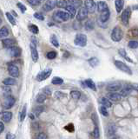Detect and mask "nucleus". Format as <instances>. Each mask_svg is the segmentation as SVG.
<instances>
[{
	"instance_id": "nucleus-1",
	"label": "nucleus",
	"mask_w": 138,
	"mask_h": 139,
	"mask_svg": "<svg viewBox=\"0 0 138 139\" xmlns=\"http://www.w3.org/2000/svg\"><path fill=\"white\" fill-rule=\"evenodd\" d=\"M53 18H54L57 22L61 23V22L68 21L70 18H71V16H70L68 12H65V11H57L53 14Z\"/></svg>"
},
{
	"instance_id": "nucleus-2",
	"label": "nucleus",
	"mask_w": 138,
	"mask_h": 139,
	"mask_svg": "<svg viewBox=\"0 0 138 139\" xmlns=\"http://www.w3.org/2000/svg\"><path fill=\"white\" fill-rule=\"evenodd\" d=\"M123 37V32L120 27L115 26L111 32V38L114 42H120Z\"/></svg>"
},
{
	"instance_id": "nucleus-3",
	"label": "nucleus",
	"mask_w": 138,
	"mask_h": 139,
	"mask_svg": "<svg viewBox=\"0 0 138 139\" xmlns=\"http://www.w3.org/2000/svg\"><path fill=\"white\" fill-rule=\"evenodd\" d=\"M115 67H116L117 69H119L120 70H122V71L127 73L128 75H132L131 69L128 66V65L123 63V62L119 61V60H115Z\"/></svg>"
},
{
	"instance_id": "nucleus-4",
	"label": "nucleus",
	"mask_w": 138,
	"mask_h": 139,
	"mask_svg": "<svg viewBox=\"0 0 138 139\" xmlns=\"http://www.w3.org/2000/svg\"><path fill=\"white\" fill-rule=\"evenodd\" d=\"M74 43L76 45L80 47H84L87 44V37L84 34H77L75 38Z\"/></svg>"
},
{
	"instance_id": "nucleus-5",
	"label": "nucleus",
	"mask_w": 138,
	"mask_h": 139,
	"mask_svg": "<svg viewBox=\"0 0 138 139\" xmlns=\"http://www.w3.org/2000/svg\"><path fill=\"white\" fill-rule=\"evenodd\" d=\"M51 72H52V70L50 69V68H47V69L44 70L43 71L38 73V75L36 76V80L38 82H42V81L45 80V79H47L50 75H51Z\"/></svg>"
},
{
	"instance_id": "nucleus-6",
	"label": "nucleus",
	"mask_w": 138,
	"mask_h": 139,
	"mask_svg": "<svg viewBox=\"0 0 138 139\" xmlns=\"http://www.w3.org/2000/svg\"><path fill=\"white\" fill-rule=\"evenodd\" d=\"M130 16H131V10H130V8L128 7L123 11L122 16H121L123 24L124 25H126V26H128L129 25V18H130Z\"/></svg>"
},
{
	"instance_id": "nucleus-7",
	"label": "nucleus",
	"mask_w": 138,
	"mask_h": 139,
	"mask_svg": "<svg viewBox=\"0 0 138 139\" xmlns=\"http://www.w3.org/2000/svg\"><path fill=\"white\" fill-rule=\"evenodd\" d=\"M57 5V0H47L45 4H44L43 9L46 11H52Z\"/></svg>"
},
{
	"instance_id": "nucleus-8",
	"label": "nucleus",
	"mask_w": 138,
	"mask_h": 139,
	"mask_svg": "<svg viewBox=\"0 0 138 139\" xmlns=\"http://www.w3.org/2000/svg\"><path fill=\"white\" fill-rule=\"evenodd\" d=\"M84 4H85V8L88 10L89 13H94L97 6V5L95 4L94 0H85Z\"/></svg>"
},
{
	"instance_id": "nucleus-9",
	"label": "nucleus",
	"mask_w": 138,
	"mask_h": 139,
	"mask_svg": "<svg viewBox=\"0 0 138 139\" xmlns=\"http://www.w3.org/2000/svg\"><path fill=\"white\" fill-rule=\"evenodd\" d=\"M30 47L31 58H32L33 62H38V50H36V44L31 42L30 44Z\"/></svg>"
},
{
	"instance_id": "nucleus-10",
	"label": "nucleus",
	"mask_w": 138,
	"mask_h": 139,
	"mask_svg": "<svg viewBox=\"0 0 138 139\" xmlns=\"http://www.w3.org/2000/svg\"><path fill=\"white\" fill-rule=\"evenodd\" d=\"M88 14H89L88 10H87L85 7H82V8H80L79 11L77 12V19L78 21H83L85 18H87V17H88Z\"/></svg>"
},
{
	"instance_id": "nucleus-11",
	"label": "nucleus",
	"mask_w": 138,
	"mask_h": 139,
	"mask_svg": "<svg viewBox=\"0 0 138 139\" xmlns=\"http://www.w3.org/2000/svg\"><path fill=\"white\" fill-rule=\"evenodd\" d=\"M8 72L13 78H18L19 76V70L18 66L15 64H9L8 65Z\"/></svg>"
},
{
	"instance_id": "nucleus-12",
	"label": "nucleus",
	"mask_w": 138,
	"mask_h": 139,
	"mask_svg": "<svg viewBox=\"0 0 138 139\" xmlns=\"http://www.w3.org/2000/svg\"><path fill=\"white\" fill-rule=\"evenodd\" d=\"M14 104H15V98L10 95L7 96L4 103L3 104V107H4V109H10V108L14 105Z\"/></svg>"
},
{
	"instance_id": "nucleus-13",
	"label": "nucleus",
	"mask_w": 138,
	"mask_h": 139,
	"mask_svg": "<svg viewBox=\"0 0 138 139\" xmlns=\"http://www.w3.org/2000/svg\"><path fill=\"white\" fill-rule=\"evenodd\" d=\"M8 52H9L10 55L13 56V58H18V56H20V54H21V49L18 46H13L8 50Z\"/></svg>"
},
{
	"instance_id": "nucleus-14",
	"label": "nucleus",
	"mask_w": 138,
	"mask_h": 139,
	"mask_svg": "<svg viewBox=\"0 0 138 139\" xmlns=\"http://www.w3.org/2000/svg\"><path fill=\"white\" fill-rule=\"evenodd\" d=\"M121 89V84L120 83H116V82H114V83H110L107 85V90L109 91H117L118 90Z\"/></svg>"
},
{
	"instance_id": "nucleus-15",
	"label": "nucleus",
	"mask_w": 138,
	"mask_h": 139,
	"mask_svg": "<svg viewBox=\"0 0 138 139\" xmlns=\"http://www.w3.org/2000/svg\"><path fill=\"white\" fill-rule=\"evenodd\" d=\"M2 43L4 44V46L5 48H8V49H10V48H12L14 46V44H15V40L12 38H4L2 40Z\"/></svg>"
},
{
	"instance_id": "nucleus-16",
	"label": "nucleus",
	"mask_w": 138,
	"mask_h": 139,
	"mask_svg": "<svg viewBox=\"0 0 138 139\" xmlns=\"http://www.w3.org/2000/svg\"><path fill=\"white\" fill-rule=\"evenodd\" d=\"M108 98L110 99L112 101H115V102H117V101H120L121 98H122V95L119 94V93H116V92H110L109 93L108 95Z\"/></svg>"
},
{
	"instance_id": "nucleus-17",
	"label": "nucleus",
	"mask_w": 138,
	"mask_h": 139,
	"mask_svg": "<svg viewBox=\"0 0 138 139\" xmlns=\"http://www.w3.org/2000/svg\"><path fill=\"white\" fill-rule=\"evenodd\" d=\"M12 113L10 111H4V112H3L1 115L2 120L5 122V123H9V122L12 120Z\"/></svg>"
},
{
	"instance_id": "nucleus-18",
	"label": "nucleus",
	"mask_w": 138,
	"mask_h": 139,
	"mask_svg": "<svg viewBox=\"0 0 138 139\" xmlns=\"http://www.w3.org/2000/svg\"><path fill=\"white\" fill-rule=\"evenodd\" d=\"M97 11H99V12H103V11L109 9L108 4H107V3L104 1H99L97 4Z\"/></svg>"
},
{
	"instance_id": "nucleus-19",
	"label": "nucleus",
	"mask_w": 138,
	"mask_h": 139,
	"mask_svg": "<svg viewBox=\"0 0 138 139\" xmlns=\"http://www.w3.org/2000/svg\"><path fill=\"white\" fill-rule=\"evenodd\" d=\"M109 17H110V12H109V10H106L103 11V12H101V15H100V19L102 22H107L109 20Z\"/></svg>"
},
{
	"instance_id": "nucleus-20",
	"label": "nucleus",
	"mask_w": 138,
	"mask_h": 139,
	"mask_svg": "<svg viewBox=\"0 0 138 139\" xmlns=\"http://www.w3.org/2000/svg\"><path fill=\"white\" fill-rule=\"evenodd\" d=\"M115 10H116L117 13L122 11L123 5H124V0H115Z\"/></svg>"
},
{
	"instance_id": "nucleus-21",
	"label": "nucleus",
	"mask_w": 138,
	"mask_h": 139,
	"mask_svg": "<svg viewBox=\"0 0 138 139\" xmlns=\"http://www.w3.org/2000/svg\"><path fill=\"white\" fill-rule=\"evenodd\" d=\"M65 9L67 11H68V13L70 14V15L71 16V18H74V17L76 16V12H77V8L76 7L69 4V5H67V7L65 8Z\"/></svg>"
},
{
	"instance_id": "nucleus-22",
	"label": "nucleus",
	"mask_w": 138,
	"mask_h": 139,
	"mask_svg": "<svg viewBox=\"0 0 138 139\" xmlns=\"http://www.w3.org/2000/svg\"><path fill=\"white\" fill-rule=\"evenodd\" d=\"M133 90L132 89L131 85H126L123 89L122 90V91H121V95L123 96H129V94L131 93V90Z\"/></svg>"
},
{
	"instance_id": "nucleus-23",
	"label": "nucleus",
	"mask_w": 138,
	"mask_h": 139,
	"mask_svg": "<svg viewBox=\"0 0 138 139\" xmlns=\"http://www.w3.org/2000/svg\"><path fill=\"white\" fill-rule=\"evenodd\" d=\"M84 84L88 88H89V89H91L93 90H97V87H95V84L93 82L92 79H87V80L84 81Z\"/></svg>"
},
{
	"instance_id": "nucleus-24",
	"label": "nucleus",
	"mask_w": 138,
	"mask_h": 139,
	"mask_svg": "<svg viewBox=\"0 0 138 139\" xmlns=\"http://www.w3.org/2000/svg\"><path fill=\"white\" fill-rule=\"evenodd\" d=\"M3 84H4V85H7V86L15 85V84H17V81L12 78H5L4 80L3 81Z\"/></svg>"
},
{
	"instance_id": "nucleus-25",
	"label": "nucleus",
	"mask_w": 138,
	"mask_h": 139,
	"mask_svg": "<svg viewBox=\"0 0 138 139\" xmlns=\"http://www.w3.org/2000/svg\"><path fill=\"white\" fill-rule=\"evenodd\" d=\"M84 27H85V29L87 30H92L95 28L94 21L91 20V19H89V20H88V21L85 23V24H84Z\"/></svg>"
},
{
	"instance_id": "nucleus-26",
	"label": "nucleus",
	"mask_w": 138,
	"mask_h": 139,
	"mask_svg": "<svg viewBox=\"0 0 138 139\" xmlns=\"http://www.w3.org/2000/svg\"><path fill=\"white\" fill-rule=\"evenodd\" d=\"M68 4L76 8H78L83 4V2L81 0H68Z\"/></svg>"
},
{
	"instance_id": "nucleus-27",
	"label": "nucleus",
	"mask_w": 138,
	"mask_h": 139,
	"mask_svg": "<svg viewBox=\"0 0 138 139\" xmlns=\"http://www.w3.org/2000/svg\"><path fill=\"white\" fill-rule=\"evenodd\" d=\"M101 103H102V104L103 106H105L107 108H110L112 106V104H111L110 100L107 97H102V99H101Z\"/></svg>"
},
{
	"instance_id": "nucleus-28",
	"label": "nucleus",
	"mask_w": 138,
	"mask_h": 139,
	"mask_svg": "<svg viewBox=\"0 0 138 139\" xmlns=\"http://www.w3.org/2000/svg\"><path fill=\"white\" fill-rule=\"evenodd\" d=\"M70 96L74 99V100H78L81 97V93L78 90H71L70 91Z\"/></svg>"
},
{
	"instance_id": "nucleus-29",
	"label": "nucleus",
	"mask_w": 138,
	"mask_h": 139,
	"mask_svg": "<svg viewBox=\"0 0 138 139\" xmlns=\"http://www.w3.org/2000/svg\"><path fill=\"white\" fill-rule=\"evenodd\" d=\"M89 65H91V67L93 68H95V67H97L98 64H99V61H98V59L97 58H89Z\"/></svg>"
},
{
	"instance_id": "nucleus-30",
	"label": "nucleus",
	"mask_w": 138,
	"mask_h": 139,
	"mask_svg": "<svg viewBox=\"0 0 138 139\" xmlns=\"http://www.w3.org/2000/svg\"><path fill=\"white\" fill-rule=\"evenodd\" d=\"M9 35V30H8L7 27H2L1 30H0V37L3 38H6V37Z\"/></svg>"
},
{
	"instance_id": "nucleus-31",
	"label": "nucleus",
	"mask_w": 138,
	"mask_h": 139,
	"mask_svg": "<svg viewBox=\"0 0 138 139\" xmlns=\"http://www.w3.org/2000/svg\"><path fill=\"white\" fill-rule=\"evenodd\" d=\"M26 110H27V106L24 105L23 107V109H22L21 112H20V115H19V120L21 122H23L24 120L25 117H26Z\"/></svg>"
},
{
	"instance_id": "nucleus-32",
	"label": "nucleus",
	"mask_w": 138,
	"mask_h": 139,
	"mask_svg": "<svg viewBox=\"0 0 138 139\" xmlns=\"http://www.w3.org/2000/svg\"><path fill=\"white\" fill-rule=\"evenodd\" d=\"M51 83L53 84H56V85H59V84H62L63 83V78H59V76H55V78H52Z\"/></svg>"
},
{
	"instance_id": "nucleus-33",
	"label": "nucleus",
	"mask_w": 138,
	"mask_h": 139,
	"mask_svg": "<svg viewBox=\"0 0 138 139\" xmlns=\"http://www.w3.org/2000/svg\"><path fill=\"white\" fill-rule=\"evenodd\" d=\"M44 108L43 106H38V107H36L35 108V110H34V115L36 116V117H39V116L41 115V113L44 111Z\"/></svg>"
},
{
	"instance_id": "nucleus-34",
	"label": "nucleus",
	"mask_w": 138,
	"mask_h": 139,
	"mask_svg": "<svg viewBox=\"0 0 138 139\" xmlns=\"http://www.w3.org/2000/svg\"><path fill=\"white\" fill-rule=\"evenodd\" d=\"M29 30L31 33H33V34H38V32H39V30H38V27L36 26V24H30L29 25Z\"/></svg>"
},
{
	"instance_id": "nucleus-35",
	"label": "nucleus",
	"mask_w": 138,
	"mask_h": 139,
	"mask_svg": "<svg viewBox=\"0 0 138 139\" xmlns=\"http://www.w3.org/2000/svg\"><path fill=\"white\" fill-rule=\"evenodd\" d=\"M118 52H119V54H120V56H121L124 58L127 59V60H128L129 62H133L130 58H128V56H127V52H126V50H125L124 49H120L119 50H118Z\"/></svg>"
},
{
	"instance_id": "nucleus-36",
	"label": "nucleus",
	"mask_w": 138,
	"mask_h": 139,
	"mask_svg": "<svg viewBox=\"0 0 138 139\" xmlns=\"http://www.w3.org/2000/svg\"><path fill=\"white\" fill-rule=\"evenodd\" d=\"M46 100V95L44 94H39L38 95V96H36V102H38V104H42L44 103V101Z\"/></svg>"
},
{
	"instance_id": "nucleus-37",
	"label": "nucleus",
	"mask_w": 138,
	"mask_h": 139,
	"mask_svg": "<svg viewBox=\"0 0 138 139\" xmlns=\"http://www.w3.org/2000/svg\"><path fill=\"white\" fill-rule=\"evenodd\" d=\"M129 36H131L132 38H138V28H133L129 30Z\"/></svg>"
},
{
	"instance_id": "nucleus-38",
	"label": "nucleus",
	"mask_w": 138,
	"mask_h": 139,
	"mask_svg": "<svg viewBox=\"0 0 138 139\" xmlns=\"http://www.w3.org/2000/svg\"><path fill=\"white\" fill-rule=\"evenodd\" d=\"M128 46L131 49H137L138 48V41L136 40H130L128 43Z\"/></svg>"
},
{
	"instance_id": "nucleus-39",
	"label": "nucleus",
	"mask_w": 138,
	"mask_h": 139,
	"mask_svg": "<svg viewBox=\"0 0 138 139\" xmlns=\"http://www.w3.org/2000/svg\"><path fill=\"white\" fill-rule=\"evenodd\" d=\"M5 16H6V18H8V20H9L10 24H12V25H16V20H15V18H13V16L12 15V14L9 12H6L5 13Z\"/></svg>"
},
{
	"instance_id": "nucleus-40",
	"label": "nucleus",
	"mask_w": 138,
	"mask_h": 139,
	"mask_svg": "<svg viewBox=\"0 0 138 139\" xmlns=\"http://www.w3.org/2000/svg\"><path fill=\"white\" fill-rule=\"evenodd\" d=\"M99 110H100L101 114H102L103 116H104V117H108L109 116V112H108V110H107V107L102 105L100 107Z\"/></svg>"
},
{
	"instance_id": "nucleus-41",
	"label": "nucleus",
	"mask_w": 138,
	"mask_h": 139,
	"mask_svg": "<svg viewBox=\"0 0 138 139\" xmlns=\"http://www.w3.org/2000/svg\"><path fill=\"white\" fill-rule=\"evenodd\" d=\"M67 5H68V1H65V0H60L57 2V6L59 8H66Z\"/></svg>"
},
{
	"instance_id": "nucleus-42",
	"label": "nucleus",
	"mask_w": 138,
	"mask_h": 139,
	"mask_svg": "<svg viewBox=\"0 0 138 139\" xmlns=\"http://www.w3.org/2000/svg\"><path fill=\"white\" fill-rule=\"evenodd\" d=\"M50 42H51V44L54 45L55 47L57 48L59 46V43H58L57 39V38H56L54 35H52L51 37H50Z\"/></svg>"
},
{
	"instance_id": "nucleus-43",
	"label": "nucleus",
	"mask_w": 138,
	"mask_h": 139,
	"mask_svg": "<svg viewBox=\"0 0 138 139\" xmlns=\"http://www.w3.org/2000/svg\"><path fill=\"white\" fill-rule=\"evenodd\" d=\"M57 52H48L47 53V55H46V58L48 59H54L57 58Z\"/></svg>"
},
{
	"instance_id": "nucleus-44",
	"label": "nucleus",
	"mask_w": 138,
	"mask_h": 139,
	"mask_svg": "<svg viewBox=\"0 0 138 139\" xmlns=\"http://www.w3.org/2000/svg\"><path fill=\"white\" fill-rule=\"evenodd\" d=\"M115 133V124H109V134L114 135Z\"/></svg>"
},
{
	"instance_id": "nucleus-45",
	"label": "nucleus",
	"mask_w": 138,
	"mask_h": 139,
	"mask_svg": "<svg viewBox=\"0 0 138 139\" xmlns=\"http://www.w3.org/2000/svg\"><path fill=\"white\" fill-rule=\"evenodd\" d=\"M17 5H18V7L21 10L22 13H24L25 11H26V6H25V5H24L23 4H22V3H18V4H17Z\"/></svg>"
},
{
	"instance_id": "nucleus-46",
	"label": "nucleus",
	"mask_w": 138,
	"mask_h": 139,
	"mask_svg": "<svg viewBox=\"0 0 138 139\" xmlns=\"http://www.w3.org/2000/svg\"><path fill=\"white\" fill-rule=\"evenodd\" d=\"M34 18H36V19H38V20H41V21L44 20V16L42 15L41 13H35L34 14Z\"/></svg>"
},
{
	"instance_id": "nucleus-47",
	"label": "nucleus",
	"mask_w": 138,
	"mask_h": 139,
	"mask_svg": "<svg viewBox=\"0 0 138 139\" xmlns=\"http://www.w3.org/2000/svg\"><path fill=\"white\" fill-rule=\"evenodd\" d=\"M27 1L31 5H38L41 3V0H27Z\"/></svg>"
},
{
	"instance_id": "nucleus-48",
	"label": "nucleus",
	"mask_w": 138,
	"mask_h": 139,
	"mask_svg": "<svg viewBox=\"0 0 138 139\" xmlns=\"http://www.w3.org/2000/svg\"><path fill=\"white\" fill-rule=\"evenodd\" d=\"M99 129H98V127H95L94 131H93V137L95 138H98L99 137Z\"/></svg>"
},
{
	"instance_id": "nucleus-49",
	"label": "nucleus",
	"mask_w": 138,
	"mask_h": 139,
	"mask_svg": "<svg viewBox=\"0 0 138 139\" xmlns=\"http://www.w3.org/2000/svg\"><path fill=\"white\" fill-rule=\"evenodd\" d=\"M64 96H65V94H63V93H62V92H60V91L55 92V97H56V98L60 99V98H62V97H63Z\"/></svg>"
},
{
	"instance_id": "nucleus-50",
	"label": "nucleus",
	"mask_w": 138,
	"mask_h": 139,
	"mask_svg": "<svg viewBox=\"0 0 138 139\" xmlns=\"http://www.w3.org/2000/svg\"><path fill=\"white\" fill-rule=\"evenodd\" d=\"M44 93L46 96H50V95H51V90H50V88H44Z\"/></svg>"
},
{
	"instance_id": "nucleus-51",
	"label": "nucleus",
	"mask_w": 138,
	"mask_h": 139,
	"mask_svg": "<svg viewBox=\"0 0 138 139\" xmlns=\"http://www.w3.org/2000/svg\"><path fill=\"white\" fill-rule=\"evenodd\" d=\"M65 129L67 130H69V131H73V130H74V126H73L72 123H70L65 127Z\"/></svg>"
},
{
	"instance_id": "nucleus-52",
	"label": "nucleus",
	"mask_w": 138,
	"mask_h": 139,
	"mask_svg": "<svg viewBox=\"0 0 138 139\" xmlns=\"http://www.w3.org/2000/svg\"><path fill=\"white\" fill-rule=\"evenodd\" d=\"M36 139H47V136L45 134H44V133H40L36 137Z\"/></svg>"
},
{
	"instance_id": "nucleus-53",
	"label": "nucleus",
	"mask_w": 138,
	"mask_h": 139,
	"mask_svg": "<svg viewBox=\"0 0 138 139\" xmlns=\"http://www.w3.org/2000/svg\"><path fill=\"white\" fill-rule=\"evenodd\" d=\"M132 89L136 90V91H138V84H130Z\"/></svg>"
},
{
	"instance_id": "nucleus-54",
	"label": "nucleus",
	"mask_w": 138,
	"mask_h": 139,
	"mask_svg": "<svg viewBox=\"0 0 138 139\" xmlns=\"http://www.w3.org/2000/svg\"><path fill=\"white\" fill-rule=\"evenodd\" d=\"M14 138H15V136L10 134V133H8L6 135V139H14Z\"/></svg>"
},
{
	"instance_id": "nucleus-55",
	"label": "nucleus",
	"mask_w": 138,
	"mask_h": 139,
	"mask_svg": "<svg viewBox=\"0 0 138 139\" xmlns=\"http://www.w3.org/2000/svg\"><path fill=\"white\" fill-rule=\"evenodd\" d=\"M4 124L3 122H1V123H0V132L2 133L3 131H4Z\"/></svg>"
},
{
	"instance_id": "nucleus-56",
	"label": "nucleus",
	"mask_w": 138,
	"mask_h": 139,
	"mask_svg": "<svg viewBox=\"0 0 138 139\" xmlns=\"http://www.w3.org/2000/svg\"><path fill=\"white\" fill-rule=\"evenodd\" d=\"M12 14H13V15L15 16V17H17V16H18V15H17V14H16V12H15V11H12Z\"/></svg>"
},
{
	"instance_id": "nucleus-57",
	"label": "nucleus",
	"mask_w": 138,
	"mask_h": 139,
	"mask_svg": "<svg viewBox=\"0 0 138 139\" xmlns=\"http://www.w3.org/2000/svg\"><path fill=\"white\" fill-rule=\"evenodd\" d=\"M133 9H135V10H138V6H134V7H133Z\"/></svg>"
}]
</instances>
